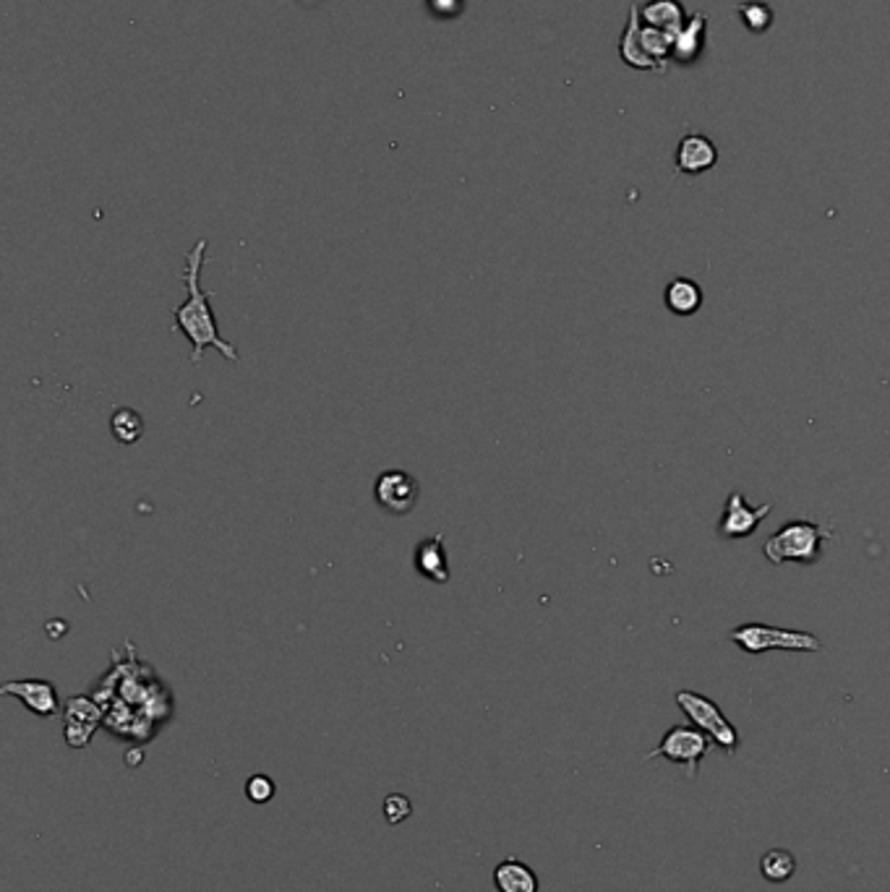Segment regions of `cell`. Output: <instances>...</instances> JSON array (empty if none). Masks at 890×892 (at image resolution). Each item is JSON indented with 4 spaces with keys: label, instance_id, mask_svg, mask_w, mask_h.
I'll return each instance as SVG.
<instances>
[{
    "label": "cell",
    "instance_id": "cell-1",
    "mask_svg": "<svg viewBox=\"0 0 890 892\" xmlns=\"http://www.w3.org/2000/svg\"><path fill=\"white\" fill-rule=\"evenodd\" d=\"M206 264V240H199L191 251L186 253L184 266V285H186V303L173 309V329L184 331V337L191 342V363H201L206 348H214L220 355L230 363H240L236 344L220 337L217 318L212 311V292L201 290V269Z\"/></svg>",
    "mask_w": 890,
    "mask_h": 892
},
{
    "label": "cell",
    "instance_id": "cell-2",
    "mask_svg": "<svg viewBox=\"0 0 890 892\" xmlns=\"http://www.w3.org/2000/svg\"><path fill=\"white\" fill-rule=\"evenodd\" d=\"M830 532L823 525L807 523V519H794V523L784 525L765 540L763 553L773 566H781L786 562L794 564H815L820 562L825 540Z\"/></svg>",
    "mask_w": 890,
    "mask_h": 892
},
{
    "label": "cell",
    "instance_id": "cell-3",
    "mask_svg": "<svg viewBox=\"0 0 890 892\" xmlns=\"http://www.w3.org/2000/svg\"><path fill=\"white\" fill-rule=\"evenodd\" d=\"M731 642L747 655H763L770 650H786V653H820L823 640L812 631L781 629L770 624H742L731 629Z\"/></svg>",
    "mask_w": 890,
    "mask_h": 892
},
{
    "label": "cell",
    "instance_id": "cell-4",
    "mask_svg": "<svg viewBox=\"0 0 890 892\" xmlns=\"http://www.w3.org/2000/svg\"><path fill=\"white\" fill-rule=\"evenodd\" d=\"M677 705L681 707V713L690 718L692 726H698L700 731H705L713 739V744H718L726 754H734L742 744V736H739L734 723L720 713V707L711 696L690 692V689H681L677 692Z\"/></svg>",
    "mask_w": 890,
    "mask_h": 892
},
{
    "label": "cell",
    "instance_id": "cell-5",
    "mask_svg": "<svg viewBox=\"0 0 890 892\" xmlns=\"http://www.w3.org/2000/svg\"><path fill=\"white\" fill-rule=\"evenodd\" d=\"M713 749V739L698 726H672L661 739V744L648 752L645 759H668L687 770V780L698 778L700 759H705Z\"/></svg>",
    "mask_w": 890,
    "mask_h": 892
},
{
    "label": "cell",
    "instance_id": "cell-6",
    "mask_svg": "<svg viewBox=\"0 0 890 892\" xmlns=\"http://www.w3.org/2000/svg\"><path fill=\"white\" fill-rule=\"evenodd\" d=\"M374 499L389 514H411L421 499V483L408 470H385L374 483Z\"/></svg>",
    "mask_w": 890,
    "mask_h": 892
},
{
    "label": "cell",
    "instance_id": "cell-7",
    "mask_svg": "<svg viewBox=\"0 0 890 892\" xmlns=\"http://www.w3.org/2000/svg\"><path fill=\"white\" fill-rule=\"evenodd\" d=\"M105 720V709L92 696H68L63 707V728H66V744L71 749H84L92 741L97 728Z\"/></svg>",
    "mask_w": 890,
    "mask_h": 892
},
{
    "label": "cell",
    "instance_id": "cell-8",
    "mask_svg": "<svg viewBox=\"0 0 890 892\" xmlns=\"http://www.w3.org/2000/svg\"><path fill=\"white\" fill-rule=\"evenodd\" d=\"M770 510H773L770 504L750 506L747 504L744 493L739 491V488H734V491L729 493V499H726L724 512H720L718 536L726 540H742V538L755 536L760 523L768 517Z\"/></svg>",
    "mask_w": 890,
    "mask_h": 892
},
{
    "label": "cell",
    "instance_id": "cell-9",
    "mask_svg": "<svg viewBox=\"0 0 890 892\" xmlns=\"http://www.w3.org/2000/svg\"><path fill=\"white\" fill-rule=\"evenodd\" d=\"M0 694L16 696L29 713L40 715V718H55V715L61 713V696H58L55 683L48 679L5 681L3 687H0Z\"/></svg>",
    "mask_w": 890,
    "mask_h": 892
},
{
    "label": "cell",
    "instance_id": "cell-10",
    "mask_svg": "<svg viewBox=\"0 0 890 892\" xmlns=\"http://www.w3.org/2000/svg\"><path fill=\"white\" fill-rule=\"evenodd\" d=\"M718 162V149L707 136L687 134L677 147V171L685 175H700L713 171Z\"/></svg>",
    "mask_w": 890,
    "mask_h": 892
},
{
    "label": "cell",
    "instance_id": "cell-11",
    "mask_svg": "<svg viewBox=\"0 0 890 892\" xmlns=\"http://www.w3.org/2000/svg\"><path fill=\"white\" fill-rule=\"evenodd\" d=\"M413 564H415V571H418L421 577H426L428 582H437V585L450 582V562H447V551H444V532L421 540V543L415 545Z\"/></svg>",
    "mask_w": 890,
    "mask_h": 892
},
{
    "label": "cell",
    "instance_id": "cell-12",
    "mask_svg": "<svg viewBox=\"0 0 890 892\" xmlns=\"http://www.w3.org/2000/svg\"><path fill=\"white\" fill-rule=\"evenodd\" d=\"M640 27H642L640 11H638V5H632V9H629V18H627L625 35H622V40H619V58L627 63L629 68L651 71V74H661V68L655 66L653 58L645 53V48H642Z\"/></svg>",
    "mask_w": 890,
    "mask_h": 892
},
{
    "label": "cell",
    "instance_id": "cell-13",
    "mask_svg": "<svg viewBox=\"0 0 890 892\" xmlns=\"http://www.w3.org/2000/svg\"><path fill=\"white\" fill-rule=\"evenodd\" d=\"M642 24L655 29H664L668 35L677 37V32L685 29V24L690 22L685 14V5L679 0H651L640 9Z\"/></svg>",
    "mask_w": 890,
    "mask_h": 892
},
{
    "label": "cell",
    "instance_id": "cell-14",
    "mask_svg": "<svg viewBox=\"0 0 890 892\" xmlns=\"http://www.w3.org/2000/svg\"><path fill=\"white\" fill-rule=\"evenodd\" d=\"M664 301L674 316H692L703 309V288L690 277H674L666 285Z\"/></svg>",
    "mask_w": 890,
    "mask_h": 892
},
{
    "label": "cell",
    "instance_id": "cell-15",
    "mask_svg": "<svg viewBox=\"0 0 890 892\" xmlns=\"http://www.w3.org/2000/svg\"><path fill=\"white\" fill-rule=\"evenodd\" d=\"M493 884L499 892H538V875L519 858H504L493 869Z\"/></svg>",
    "mask_w": 890,
    "mask_h": 892
},
{
    "label": "cell",
    "instance_id": "cell-16",
    "mask_svg": "<svg viewBox=\"0 0 890 892\" xmlns=\"http://www.w3.org/2000/svg\"><path fill=\"white\" fill-rule=\"evenodd\" d=\"M705 18V11H698V14L690 16V22L685 24V29L677 32V37H674V58H677V61L694 63L703 55Z\"/></svg>",
    "mask_w": 890,
    "mask_h": 892
},
{
    "label": "cell",
    "instance_id": "cell-17",
    "mask_svg": "<svg viewBox=\"0 0 890 892\" xmlns=\"http://www.w3.org/2000/svg\"><path fill=\"white\" fill-rule=\"evenodd\" d=\"M797 871V858L794 853L786 849H770L768 853H763L760 858V875H763L773 884H784L794 877Z\"/></svg>",
    "mask_w": 890,
    "mask_h": 892
},
{
    "label": "cell",
    "instance_id": "cell-18",
    "mask_svg": "<svg viewBox=\"0 0 890 892\" xmlns=\"http://www.w3.org/2000/svg\"><path fill=\"white\" fill-rule=\"evenodd\" d=\"M110 431L121 444H136L145 434V418L134 407H118L110 418Z\"/></svg>",
    "mask_w": 890,
    "mask_h": 892
},
{
    "label": "cell",
    "instance_id": "cell-19",
    "mask_svg": "<svg viewBox=\"0 0 890 892\" xmlns=\"http://www.w3.org/2000/svg\"><path fill=\"white\" fill-rule=\"evenodd\" d=\"M737 11H739V16H742L744 27L750 29V32H755V35H760V32H768V29H770V24H773L770 5L757 3V0H747V3H739V5H737Z\"/></svg>",
    "mask_w": 890,
    "mask_h": 892
},
{
    "label": "cell",
    "instance_id": "cell-20",
    "mask_svg": "<svg viewBox=\"0 0 890 892\" xmlns=\"http://www.w3.org/2000/svg\"><path fill=\"white\" fill-rule=\"evenodd\" d=\"M381 812H385V819L389 825H402L405 819H411L413 814V801L405 796V793H389L385 799V806H381Z\"/></svg>",
    "mask_w": 890,
    "mask_h": 892
},
{
    "label": "cell",
    "instance_id": "cell-21",
    "mask_svg": "<svg viewBox=\"0 0 890 892\" xmlns=\"http://www.w3.org/2000/svg\"><path fill=\"white\" fill-rule=\"evenodd\" d=\"M275 780L269 778V775H251L249 780H246V799L251 801V804H266V801L275 799Z\"/></svg>",
    "mask_w": 890,
    "mask_h": 892
},
{
    "label": "cell",
    "instance_id": "cell-22",
    "mask_svg": "<svg viewBox=\"0 0 890 892\" xmlns=\"http://www.w3.org/2000/svg\"><path fill=\"white\" fill-rule=\"evenodd\" d=\"M428 9H431V14L437 18L450 22V18H457L463 14V0H428Z\"/></svg>",
    "mask_w": 890,
    "mask_h": 892
}]
</instances>
